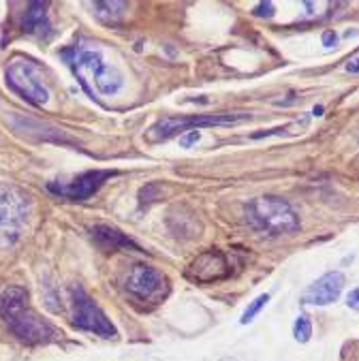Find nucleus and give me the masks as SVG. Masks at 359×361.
Listing matches in <instances>:
<instances>
[{
  "instance_id": "f257e3e1",
  "label": "nucleus",
  "mask_w": 359,
  "mask_h": 361,
  "mask_svg": "<svg viewBox=\"0 0 359 361\" xmlns=\"http://www.w3.org/2000/svg\"><path fill=\"white\" fill-rule=\"evenodd\" d=\"M0 317L5 319L9 329L18 340L26 344H41L54 340L56 329L39 319V314L28 304V291L24 286H7L0 291Z\"/></svg>"
},
{
  "instance_id": "f03ea898",
  "label": "nucleus",
  "mask_w": 359,
  "mask_h": 361,
  "mask_svg": "<svg viewBox=\"0 0 359 361\" xmlns=\"http://www.w3.org/2000/svg\"><path fill=\"white\" fill-rule=\"evenodd\" d=\"M62 56L68 60L73 73L78 75V80L82 82L86 90H90V84L103 97H114L122 90L124 80L120 75V71L111 62H107L101 51L75 47V49L62 51Z\"/></svg>"
},
{
  "instance_id": "7ed1b4c3",
  "label": "nucleus",
  "mask_w": 359,
  "mask_h": 361,
  "mask_svg": "<svg viewBox=\"0 0 359 361\" xmlns=\"http://www.w3.org/2000/svg\"><path fill=\"white\" fill-rule=\"evenodd\" d=\"M246 221L255 231L272 238L289 235L300 229V219L296 209L284 199L274 195H263L252 199L246 205Z\"/></svg>"
},
{
  "instance_id": "20e7f679",
  "label": "nucleus",
  "mask_w": 359,
  "mask_h": 361,
  "mask_svg": "<svg viewBox=\"0 0 359 361\" xmlns=\"http://www.w3.org/2000/svg\"><path fill=\"white\" fill-rule=\"evenodd\" d=\"M5 78H7V86L13 92H18L24 101H28L30 105L41 107L47 103L49 90L43 82V71L35 60L22 58V56L13 58L7 64Z\"/></svg>"
},
{
  "instance_id": "39448f33",
  "label": "nucleus",
  "mask_w": 359,
  "mask_h": 361,
  "mask_svg": "<svg viewBox=\"0 0 359 361\" xmlns=\"http://www.w3.org/2000/svg\"><path fill=\"white\" fill-rule=\"evenodd\" d=\"M246 120H252V116L244 114V111H223V114L188 116V118H163L161 122H157L150 128L148 139L150 141H163V139H169V137L184 133V130H195V128H203V126H236V124H242Z\"/></svg>"
},
{
  "instance_id": "423d86ee",
  "label": "nucleus",
  "mask_w": 359,
  "mask_h": 361,
  "mask_svg": "<svg viewBox=\"0 0 359 361\" xmlns=\"http://www.w3.org/2000/svg\"><path fill=\"white\" fill-rule=\"evenodd\" d=\"M28 221V197L11 186H0V248L11 246Z\"/></svg>"
},
{
  "instance_id": "0eeeda50",
  "label": "nucleus",
  "mask_w": 359,
  "mask_h": 361,
  "mask_svg": "<svg viewBox=\"0 0 359 361\" xmlns=\"http://www.w3.org/2000/svg\"><path fill=\"white\" fill-rule=\"evenodd\" d=\"M126 291L139 302H148V304H159L167 298L169 293V280L163 271L150 267V265H135L128 276H126Z\"/></svg>"
},
{
  "instance_id": "6e6552de",
  "label": "nucleus",
  "mask_w": 359,
  "mask_h": 361,
  "mask_svg": "<svg viewBox=\"0 0 359 361\" xmlns=\"http://www.w3.org/2000/svg\"><path fill=\"white\" fill-rule=\"evenodd\" d=\"M71 300H73V325L82 331H90L101 338H114L116 327L105 317V312L92 302V298L82 286L71 288Z\"/></svg>"
},
{
  "instance_id": "1a4fd4ad",
  "label": "nucleus",
  "mask_w": 359,
  "mask_h": 361,
  "mask_svg": "<svg viewBox=\"0 0 359 361\" xmlns=\"http://www.w3.org/2000/svg\"><path fill=\"white\" fill-rule=\"evenodd\" d=\"M116 171L109 169H92V171H84L80 173L73 182L68 184H58V182H49L47 188L58 195V197H66L71 201H86L90 199L109 178H114Z\"/></svg>"
},
{
  "instance_id": "9d476101",
  "label": "nucleus",
  "mask_w": 359,
  "mask_h": 361,
  "mask_svg": "<svg viewBox=\"0 0 359 361\" xmlns=\"http://www.w3.org/2000/svg\"><path fill=\"white\" fill-rule=\"evenodd\" d=\"M188 278H193L195 282L201 284H209V282H217L223 280L231 274L229 261L225 257V252H221L219 248H209L205 252H201L188 267Z\"/></svg>"
},
{
  "instance_id": "9b49d317",
  "label": "nucleus",
  "mask_w": 359,
  "mask_h": 361,
  "mask_svg": "<svg viewBox=\"0 0 359 361\" xmlns=\"http://www.w3.org/2000/svg\"><path fill=\"white\" fill-rule=\"evenodd\" d=\"M346 284V278L342 271H327L321 278H317L304 293V304L312 306H329L338 302L342 295V288Z\"/></svg>"
},
{
  "instance_id": "f8f14e48",
  "label": "nucleus",
  "mask_w": 359,
  "mask_h": 361,
  "mask_svg": "<svg viewBox=\"0 0 359 361\" xmlns=\"http://www.w3.org/2000/svg\"><path fill=\"white\" fill-rule=\"evenodd\" d=\"M20 26L28 35H37L41 39L51 37V24H49V18H47V5L45 3H28Z\"/></svg>"
},
{
  "instance_id": "ddd939ff",
  "label": "nucleus",
  "mask_w": 359,
  "mask_h": 361,
  "mask_svg": "<svg viewBox=\"0 0 359 361\" xmlns=\"http://www.w3.org/2000/svg\"><path fill=\"white\" fill-rule=\"evenodd\" d=\"M92 240H97L103 248H124V250H135V252H146L137 242H133L128 235H124L122 231L107 227V225H97L90 229Z\"/></svg>"
},
{
  "instance_id": "4468645a",
  "label": "nucleus",
  "mask_w": 359,
  "mask_h": 361,
  "mask_svg": "<svg viewBox=\"0 0 359 361\" xmlns=\"http://www.w3.org/2000/svg\"><path fill=\"white\" fill-rule=\"evenodd\" d=\"M95 13L99 20H103L105 24H116L126 9V3H95L92 5Z\"/></svg>"
},
{
  "instance_id": "2eb2a0df",
  "label": "nucleus",
  "mask_w": 359,
  "mask_h": 361,
  "mask_svg": "<svg viewBox=\"0 0 359 361\" xmlns=\"http://www.w3.org/2000/svg\"><path fill=\"white\" fill-rule=\"evenodd\" d=\"M293 336H296V340L300 342V344H306V342H310V338H312V323H310V319H308V314H298V319H296V323H293Z\"/></svg>"
},
{
  "instance_id": "dca6fc26",
  "label": "nucleus",
  "mask_w": 359,
  "mask_h": 361,
  "mask_svg": "<svg viewBox=\"0 0 359 361\" xmlns=\"http://www.w3.org/2000/svg\"><path fill=\"white\" fill-rule=\"evenodd\" d=\"M267 302H269V295L267 293H261V295H257L250 304H248V308L242 312V319H240V323L242 325H248V323H252L255 321V317L267 306Z\"/></svg>"
},
{
  "instance_id": "f3484780",
  "label": "nucleus",
  "mask_w": 359,
  "mask_h": 361,
  "mask_svg": "<svg viewBox=\"0 0 359 361\" xmlns=\"http://www.w3.org/2000/svg\"><path fill=\"white\" fill-rule=\"evenodd\" d=\"M274 13H276V7L272 3H259L252 9V16L255 18H274Z\"/></svg>"
},
{
  "instance_id": "a211bd4d",
  "label": "nucleus",
  "mask_w": 359,
  "mask_h": 361,
  "mask_svg": "<svg viewBox=\"0 0 359 361\" xmlns=\"http://www.w3.org/2000/svg\"><path fill=\"white\" fill-rule=\"evenodd\" d=\"M199 139H201V133L199 130H188L186 135L180 137V146L182 148H190V146H195Z\"/></svg>"
},
{
  "instance_id": "6ab92c4d",
  "label": "nucleus",
  "mask_w": 359,
  "mask_h": 361,
  "mask_svg": "<svg viewBox=\"0 0 359 361\" xmlns=\"http://www.w3.org/2000/svg\"><path fill=\"white\" fill-rule=\"evenodd\" d=\"M346 306L353 308V310H359V286L353 288V291L346 295Z\"/></svg>"
},
{
  "instance_id": "aec40b11",
  "label": "nucleus",
  "mask_w": 359,
  "mask_h": 361,
  "mask_svg": "<svg viewBox=\"0 0 359 361\" xmlns=\"http://www.w3.org/2000/svg\"><path fill=\"white\" fill-rule=\"evenodd\" d=\"M321 41H323V45L329 49V47H334V45L338 43V35H336L334 30H325L323 37H321Z\"/></svg>"
},
{
  "instance_id": "412c9836",
  "label": "nucleus",
  "mask_w": 359,
  "mask_h": 361,
  "mask_svg": "<svg viewBox=\"0 0 359 361\" xmlns=\"http://www.w3.org/2000/svg\"><path fill=\"white\" fill-rule=\"evenodd\" d=\"M348 73H353V75H359V56H355V58H351L348 62H346V66H344Z\"/></svg>"
},
{
  "instance_id": "4be33fe9",
  "label": "nucleus",
  "mask_w": 359,
  "mask_h": 361,
  "mask_svg": "<svg viewBox=\"0 0 359 361\" xmlns=\"http://www.w3.org/2000/svg\"><path fill=\"white\" fill-rule=\"evenodd\" d=\"M312 116H323V105H317V107L312 109Z\"/></svg>"
}]
</instances>
